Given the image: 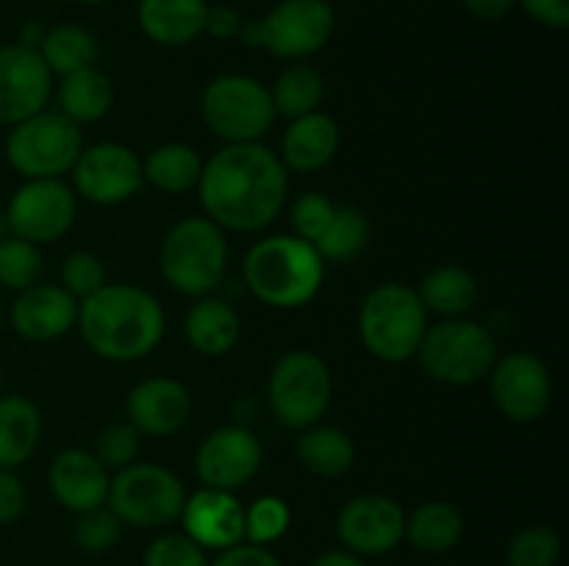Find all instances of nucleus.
<instances>
[{
    "instance_id": "obj_1",
    "label": "nucleus",
    "mask_w": 569,
    "mask_h": 566,
    "mask_svg": "<svg viewBox=\"0 0 569 566\" xmlns=\"http://www.w3.org/2000/svg\"><path fill=\"white\" fill-rule=\"evenodd\" d=\"M289 172L276 150L261 142L222 144L198 181L200 205L222 231L259 233L287 205Z\"/></svg>"
},
{
    "instance_id": "obj_2",
    "label": "nucleus",
    "mask_w": 569,
    "mask_h": 566,
    "mask_svg": "<svg viewBox=\"0 0 569 566\" xmlns=\"http://www.w3.org/2000/svg\"><path fill=\"white\" fill-rule=\"evenodd\" d=\"M78 331L98 358L142 361L161 344L167 316L159 297L133 283H106L78 305Z\"/></svg>"
},
{
    "instance_id": "obj_3",
    "label": "nucleus",
    "mask_w": 569,
    "mask_h": 566,
    "mask_svg": "<svg viewBox=\"0 0 569 566\" xmlns=\"http://www.w3.org/2000/svg\"><path fill=\"white\" fill-rule=\"evenodd\" d=\"M242 281L267 309L295 311L309 305L326 281V261L295 233L264 236L244 253Z\"/></svg>"
},
{
    "instance_id": "obj_4",
    "label": "nucleus",
    "mask_w": 569,
    "mask_h": 566,
    "mask_svg": "<svg viewBox=\"0 0 569 566\" xmlns=\"http://www.w3.org/2000/svg\"><path fill=\"white\" fill-rule=\"evenodd\" d=\"M428 311L409 283L387 281L365 294L359 305V338L372 358L403 364L417 355L428 331Z\"/></svg>"
},
{
    "instance_id": "obj_5",
    "label": "nucleus",
    "mask_w": 569,
    "mask_h": 566,
    "mask_svg": "<svg viewBox=\"0 0 569 566\" xmlns=\"http://www.w3.org/2000/svg\"><path fill=\"white\" fill-rule=\"evenodd\" d=\"M159 270L183 297H206L222 283L228 270V239L209 216H187L164 233Z\"/></svg>"
},
{
    "instance_id": "obj_6",
    "label": "nucleus",
    "mask_w": 569,
    "mask_h": 566,
    "mask_svg": "<svg viewBox=\"0 0 569 566\" xmlns=\"http://www.w3.org/2000/svg\"><path fill=\"white\" fill-rule=\"evenodd\" d=\"M415 358L431 381L445 386H472L492 372L500 355L487 325L470 316H453L428 325Z\"/></svg>"
},
{
    "instance_id": "obj_7",
    "label": "nucleus",
    "mask_w": 569,
    "mask_h": 566,
    "mask_svg": "<svg viewBox=\"0 0 569 566\" xmlns=\"http://www.w3.org/2000/svg\"><path fill=\"white\" fill-rule=\"evenodd\" d=\"M337 14L328 0H281L261 20L242 22L239 39L283 61H306L333 37Z\"/></svg>"
},
{
    "instance_id": "obj_8",
    "label": "nucleus",
    "mask_w": 569,
    "mask_h": 566,
    "mask_svg": "<svg viewBox=\"0 0 569 566\" xmlns=\"http://www.w3.org/2000/svg\"><path fill=\"white\" fill-rule=\"evenodd\" d=\"M333 400L331 366L315 350H289L276 361L267 381V403L287 431L322 422Z\"/></svg>"
},
{
    "instance_id": "obj_9",
    "label": "nucleus",
    "mask_w": 569,
    "mask_h": 566,
    "mask_svg": "<svg viewBox=\"0 0 569 566\" xmlns=\"http://www.w3.org/2000/svg\"><path fill=\"white\" fill-rule=\"evenodd\" d=\"M206 128L226 144L261 142L276 122L270 89L250 75L226 72L206 83L200 94Z\"/></svg>"
},
{
    "instance_id": "obj_10",
    "label": "nucleus",
    "mask_w": 569,
    "mask_h": 566,
    "mask_svg": "<svg viewBox=\"0 0 569 566\" xmlns=\"http://www.w3.org/2000/svg\"><path fill=\"white\" fill-rule=\"evenodd\" d=\"M6 161L26 181L33 178H64L76 166L83 150L81 125L67 120L61 111H39L9 128Z\"/></svg>"
},
{
    "instance_id": "obj_11",
    "label": "nucleus",
    "mask_w": 569,
    "mask_h": 566,
    "mask_svg": "<svg viewBox=\"0 0 569 566\" xmlns=\"http://www.w3.org/2000/svg\"><path fill=\"white\" fill-rule=\"evenodd\" d=\"M187 497V486L176 472L150 461H137L114 472L106 505L114 511L122 525L159 530L181 516Z\"/></svg>"
},
{
    "instance_id": "obj_12",
    "label": "nucleus",
    "mask_w": 569,
    "mask_h": 566,
    "mask_svg": "<svg viewBox=\"0 0 569 566\" xmlns=\"http://www.w3.org/2000/svg\"><path fill=\"white\" fill-rule=\"evenodd\" d=\"M3 211L9 216L11 236L42 247L76 225L78 194L64 178H33L11 194Z\"/></svg>"
},
{
    "instance_id": "obj_13",
    "label": "nucleus",
    "mask_w": 569,
    "mask_h": 566,
    "mask_svg": "<svg viewBox=\"0 0 569 566\" xmlns=\"http://www.w3.org/2000/svg\"><path fill=\"white\" fill-rule=\"evenodd\" d=\"M487 377L495 408L515 425H531L550 411L553 375L539 355L526 350L503 355Z\"/></svg>"
},
{
    "instance_id": "obj_14",
    "label": "nucleus",
    "mask_w": 569,
    "mask_h": 566,
    "mask_svg": "<svg viewBox=\"0 0 569 566\" xmlns=\"http://www.w3.org/2000/svg\"><path fill=\"white\" fill-rule=\"evenodd\" d=\"M76 194L92 205H120L144 186L142 159L128 144L98 142L83 148L70 172Z\"/></svg>"
},
{
    "instance_id": "obj_15",
    "label": "nucleus",
    "mask_w": 569,
    "mask_h": 566,
    "mask_svg": "<svg viewBox=\"0 0 569 566\" xmlns=\"http://www.w3.org/2000/svg\"><path fill=\"white\" fill-rule=\"evenodd\" d=\"M261 461H264V449L250 427L222 425L200 442L194 472L206 488L237 494L259 475Z\"/></svg>"
},
{
    "instance_id": "obj_16",
    "label": "nucleus",
    "mask_w": 569,
    "mask_h": 566,
    "mask_svg": "<svg viewBox=\"0 0 569 566\" xmlns=\"http://www.w3.org/2000/svg\"><path fill=\"white\" fill-rule=\"evenodd\" d=\"M406 511L387 494H359L337 516V536L359 558L383 555L403 542Z\"/></svg>"
},
{
    "instance_id": "obj_17",
    "label": "nucleus",
    "mask_w": 569,
    "mask_h": 566,
    "mask_svg": "<svg viewBox=\"0 0 569 566\" xmlns=\"http://www.w3.org/2000/svg\"><path fill=\"white\" fill-rule=\"evenodd\" d=\"M53 75L39 50L0 44V125H17L48 109Z\"/></svg>"
},
{
    "instance_id": "obj_18",
    "label": "nucleus",
    "mask_w": 569,
    "mask_h": 566,
    "mask_svg": "<svg viewBox=\"0 0 569 566\" xmlns=\"http://www.w3.org/2000/svg\"><path fill=\"white\" fill-rule=\"evenodd\" d=\"M126 416L142 436H172L192 416V394L176 377H144L128 394Z\"/></svg>"
},
{
    "instance_id": "obj_19",
    "label": "nucleus",
    "mask_w": 569,
    "mask_h": 566,
    "mask_svg": "<svg viewBox=\"0 0 569 566\" xmlns=\"http://www.w3.org/2000/svg\"><path fill=\"white\" fill-rule=\"evenodd\" d=\"M78 300L59 283H33L17 292L11 305V327L26 342H56L78 325Z\"/></svg>"
},
{
    "instance_id": "obj_20",
    "label": "nucleus",
    "mask_w": 569,
    "mask_h": 566,
    "mask_svg": "<svg viewBox=\"0 0 569 566\" xmlns=\"http://www.w3.org/2000/svg\"><path fill=\"white\" fill-rule=\"evenodd\" d=\"M178 519L183 533L203 549H228L244 542V505L233 492L220 488H200L187 497Z\"/></svg>"
},
{
    "instance_id": "obj_21",
    "label": "nucleus",
    "mask_w": 569,
    "mask_h": 566,
    "mask_svg": "<svg viewBox=\"0 0 569 566\" xmlns=\"http://www.w3.org/2000/svg\"><path fill=\"white\" fill-rule=\"evenodd\" d=\"M111 472L92 455V449H61L48 466V488L59 505L83 514L106 505Z\"/></svg>"
},
{
    "instance_id": "obj_22",
    "label": "nucleus",
    "mask_w": 569,
    "mask_h": 566,
    "mask_svg": "<svg viewBox=\"0 0 569 566\" xmlns=\"http://www.w3.org/2000/svg\"><path fill=\"white\" fill-rule=\"evenodd\" d=\"M339 144H342V131H339L337 120L328 117L326 111H311V114L289 120V128L283 131L281 139V164L287 172H320L337 159Z\"/></svg>"
},
{
    "instance_id": "obj_23",
    "label": "nucleus",
    "mask_w": 569,
    "mask_h": 566,
    "mask_svg": "<svg viewBox=\"0 0 569 566\" xmlns=\"http://www.w3.org/2000/svg\"><path fill=\"white\" fill-rule=\"evenodd\" d=\"M206 0H139L137 26L161 48H183L203 37Z\"/></svg>"
},
{
    "instance_id": "obj_24",
    "label": "nucleus",
    "mask_w": 569,
    "mask_h": 566,
    "mask_svg": "<svg viewBox=\"0 0 569 566\" xmlns=\"http://www.w3.org/2000/svg\"><path fill=\"white\" fill-rule=\"evenodd\" d=\"M183 336L192 344L194 353L206 358H222L231 353L242 336V320L237 309L226 300L206 294L192 303V309L183 316Z\"/></svg>"
},
{
    "instance_id": "obj_25",
    "label": "nucleus",
    "mask_w": 569,
    "mask_h": 566,
    "mask_svg": "<svg viewBox=\"0 0 569 566\" xmlns=\"http://www.w3.org/2000/svg\"><path fill=\"white\" fill-rule=\"evenodd\" d=\"M42 411L26 394H0V469H20L39 447Z\"/></svg>"
},
{
    "instance_id": "obj_26",
    "label": "nucleus",
    "mask_w": 569,
    "mask_h": 566,
    "mask_svg": "<svg viewBox=\"0 0 569 566\" xmlns=\"http://www.w3.org/2000/svg\"><path fill=\"white\" fill-rule=\"evenodd\" d=\"M298 442H295V455H298L300 466L309 475L326 477V481H337V477L348 475L356 464V444L342 427L337 425H317L298 431Z\"/></svg>"
},
{
    "instance_id": "obj_27",
    "label": "nucleus",
    "mask_w": 569,
    "mask_h": 566,
    "mask_svg": "<svg viewBox=\"0 0 569 566\" xmlns=\"http://www.w3.org/2000/svg\"><path fill=\"white\" fill-rule=\"evenodd\" d=\"M476 275L459 264H445L428 272L417 286V297L426 305L428 316L437 314L439 320H453V316H467L478 303Z\"/></svg>"
},
{
    "instance_id": "obj_28",
    "label": "nucleus",
    "mask_w": 569,
    "mask_h": 566,
    "mask_svg": "<svg viewBox=\"0 0 569 566\" xmlns=\"http://www.w3.org/2000/svg\"><path fill=\"white\" fill-rule=\"evenodd\" d=\"M114 105V83L98 64L70 72L59 83V109L76 125L103 120Z\"/></svg>"
},
{
    "instance_id": "obj_29",
    "label": "nucleus",
    "mask_w": 569,
    "mask_h": 566,
    "mask_svg": "<svg viewBox=\"0 0 569 566\" xmlns=\"http://www.w3.org/2000/svg\"><path fill=\"white\" fill-rule=\"evenodd\" d=\"M465 536V516L459 505L448 499H428L406 514L403 538H409L420 553L442 555L453 549Z\"/></svg>"
},
{
    "instance_id": "obj_30",
    "label": "nucleus",
    "mask_w": 569,
    "mask_h": 566,
    "mask_svg": "<svg viewBox=\"0 0 569 566\" xmlns=\"http://www.w3.org/2000/svg\"><path fill=\"white\" fill-rule=\"evenodd\" d=\"M203 159L187 142H164L142 159L144 183L164 194H187L198 189Z\"/></svg>"
},
{
    "instance_id": "obj_31",
    "label": "nucleus",
    "mask_w": 569,
    "mask_h": 566,
    "mask_svg": "<svg viewBox=\"0 0 569 566\" xmlns=\"http://www.w3.org/2000/svg\"><path fill=\"white\" fill-rule=\"evenodd\" d=\"M98 39L92 37V31H87L83 26H76V22L48 28V33L42 39V48H39V55L48 64L50 75L59 78L94 67L98 64Z\"/></svg>"
},
{
    "instance_id": "obj_32",
    "label": "nucleus",
    "mask_w": 569,
    "mask_h": 566,
    "mask_svg": "<svg viewBox=\"0 0 569 566\" xmlns=\"http://www.w3.org/2000/svg\"><path fill=\"white\" fill-rule=\"evenodd\" d=\"M270 98L278 117L298 120L311 111H320L322 98H326V78L320 75L317 67L295 61L276 78V83L270 87Z\"/></svg>"
},
{
    "instance_id": "obj_33",
    "label": "nucleus",
    "mask_w": 569,
    "mask_h": 566,
    "mask_svg": "<svg viewBox=\"0 0 569 566\" xmlns=\"http://www.w3.org/2000/svg\"><path fill=\"white\" fill-rule=\"evenodd\" d=\"M370 242V220L359 205H337L326 233L315 242L320 259L331 264L353 261Z\"/></svg>"
},
{
    "instance_id": "obj_34",
    "label": "nucleus",
    "mask_w": 569,
    "mask_h": 566,
    "mask_svg": "<svg viewBox=\"0 0 569 566\" xmlns=\"http://www.w3.org/2000/svg\"><path fill=\"white\" fill-rule=\"evenodd\" d=\"M42 272L44 259L37 244L20 236L0 239V286L22 292L42 281Z\"/></svg>"
},
{
    "instance_id": "obj_35",
    "label": "nucleus",
    "mask_w": 569,
    "mask_h": 566,
    "mask_svg": "<svg viewBox=\"0 0 569 566\" xmlns=\"http://www.w3.org/2000/svg\"><path fill=\"white\" fill-rule=\"evenodd\" d=\"M561 558V538L548 525H528L517 533L506 549L509 566H556Z\"/></svg>"
},
{
    "instance_id": "obj_36",
    "label": "nucleus",
    "mask_w": 569,
    "mask_h": 566,
    "mask_svg": "<svg viewBox=\"0 0 569 566\" xmlns=\"http://www.w3.org/2000/svg\"><path fill=\"white\" fill-rule=\"evenodd\" d=\"M289 525H292V511L276 494H264L244 508V542L250 544L267 547L278 542L289 530Z\"/></svg>"
},
{
    "instance_id": "obj_37",
    "label": "nucleus",
    "mask_w": 569,
    "mask_h": 566,
    "mask_svg": "<svg viewBox=\"0 0 569 566\" xmlns=\"http://www.w3.org/2000/svg\"><path fill=\"white\" fill-rule=\"evenodd\" d=\"M139 453H142V433L131 425V422H111L103 431L94 436L92 455L106 466L109 472H120L126 466L137 464Z\"/></svg>"
},
{
    "instance_id": "obj_38",
    "label": "nucleus",
    "mask_w": 569,
    "mask_h": 566,
    "mask_svg": "<svg viewBox=\"0 0 569 566\" xmlns=\"http://www.w3.org/2000/svg\"><path fill=\"white\" fill-rule=\"evenodd\" d=\"M122 522L117 519L114 511L109 505H100V508L83 511V514H76V525H72V538H76L78 547L83 553H109L122 536Z\"/></svg>"
},
{
    "instance_id": "obj_39",
    "label": "nucleus",
    "mask_w": 569,
    "mask_h": 566,
    "mask_svg": "<svg viewBox=\"0 0 569 566\" xmlns=\"http://www.w3.org/2000/svg\"><path fill=\"white\" fill-rule=\"evenodd\" d=\"M106 283H109V272H106L100 255H94L92 250H72L64 259V264H61L59 286L70 292L78 303L100 292Z\"/></svg>"
},
{
    "instance_id": "obj_40",
    "label": "nucleus",
    "mask_w": 569,
    "mask_h": 566,
    "mask_svg": "<svg viewBox=\"0 0 569 566\" xmlns=\"http://www.w3.org/2000/svg\"><path fill=\"white\" fill-rule=\"evenodd\" d=\"M337 203H333L328 194L322 192H306L289 209V222H292L295 236L306 239L309 244H315L317 239L326 233L328 222H331Z\"/></svg>"
},
{
    "instance_id": "obj_41",
    "label": "nucleus",
    "mask_w": 569,
    "mask_h": 566,
    "mask_svg": "<svg viewBox=\"0 0 569 566\" xmlns=\"http://www.w3.org/2000/svg\"><path fill=\"white\" fill-rule=\"evenodd\" d=\"M144 566H209V558L187 533H164L144 549Z\"/></svg>"
},
{
    "instance_id": "obj_42",
    "label": "nucleus",
    "mask_w": 569,
    "mask_h": 566,
    "mask_svg": "<svg viewBox=\"0 0 569 566\" xmlns=\"http://www.w3.org/2000/svg\"><path fill=\"white\" fill-rule=\"evenodd\" d=\"M28 492L17 469H0V525H14L26 514Z\"/></svg>"
},
{
    "instance_id": "obj_43",
    "label": "nucleus",
    "mask_w": 569,
    "mask_h": 566,
    "mask_svg": "<svg viewBox=\"0 0 569 566\" xmlns=\"http://www.w3.org/2000/svg\"><path fill=\"white\" fill-rule=\"evenodd\" d=\"M209 566H283L281 560L276 558V553H270L261 544H250V542H239L233 547L220 549L214 560Z\"/></svg>"
},
{
    "instance_id": "obj_44",
    "label": "nucleus",
    "mask_w": 569,
    "mask_h": 566,
    "mask_svg": "<svg viewBox=\"0 0 569 566\" xmlns=\"http://www.w3.org/2000/svg\"><path fill=\"white\" fill-rule=\"evenodd\" d=\"M533 22L553 31H565L569 26V0H517Z\"/></svg>"
},
{
    "instance_id": "obj_45",
    "label": "nucleus",
    "mask_w": 569,
    "mask_h": 566,
    "mask_svg": "<svg viewBox=\"0 0 569 566\" xmlns=\"http://www.w3.org/2000/svg\"><path fill=\"white\" fill-rule=\"evenodd\" d=\"M242 14H239L233 6H209L206 11V26L203 33L220 39V42H228V39H237L239 31H242Z\"/></svg>"
},
{
    "instance_id": "obj_46",
    "label": "nucleus",
    "mask_w": 569,
    "mask_h": 566,
    "mask_svg": "<svg viewBox=\"0 0 569 566\" xmlns=\"http://www.w3.org/2000/svg\"><path fill=\"white\" fill-rule=\"evenodd\" d=\"M461 3H465L467 14L483 22L503 20L517 9V0H461Z\"/></svg>"
},
{
    "instance_id": "obj_47",
    "label": "nucleus",
    "mask_w": 569,
    "mask_h": 566,
    "mask_svg": "<svg viewBox=\"0 0 569 566\" xmlns=\"http://www.w3.org/2000/svg\"><path fill=\"white\" fill-rule=\"evenodd\" d=\"M44 33H48V28H44L39 20L22 22L20 33H17V44H22V48H28V50H39L42 48Z\"/></svg>"
},
{
    "instance_id": "obj_48",
    "label": "nucleus",
    "mask_w": 569,
    "mask_h": 566,
    "mask_svg": "<svg viewBox=\"0 0 569 566\" xmlns=\"http://www.w3.org/2000/svg\"><path fill=\"white\" fill-rule=\"evenodd\" d=\"M311 566H367L365 558L348 553V549H328V553L317 555V560Z\"/></svg>"
},
{
    "instance_id": "obj_49",
    "label": "nucleus",
    "mask_w": 569,
    "mask_h": 566,
    "mask_svg": "<svg viewBox=\"0 0 569 566\" xmlns=\"http://www.w3.org/2000/svg\"><path fill=\"white\" fill-rule=\"evenodd\" d=\"M11 236V228H9V216H6V211H0V239Z\"/></svg>"
},
{
    "instance_id": "obj_50",
    "label": "nucleus",
    "mask_w": 569,
    "mask_h": 566,
    "mask_svg": "<svg viewBox=\"0 0 569 566\" xmlns=\"http://www.w3.org/2000/svg\"><path fill=\"white\" fill-rule=\"evenodd\" d=\"M78 3H83V6H100V3H106V0H78Z\"/></svg>"
},
{
    "instance_id": "obj_51",
    "label": "nucleus",
    "mask_w": 569,
    "mask_h": 566,
    "mask_svg": "<svg viewBox=\"0 0 569 566\" xmlns=\"http://www.w3.org/2000/svg\"><path fill=\"white\" fill-rule=\"evenodd\" d=\"M3 383H6L3 381V370H0V394H3Z\"/></svg>"
},
{
    "instance_id": "obj_52",
    "label": "nucleus",
    "mask_w": 569,
    "mask_h": 566,
    "mask_svg": "<svg viewBox=\"0 0 569 566\" xmlns=\"http://www.w3.org/2000/svg\"><path fill=\"white\" fill-rule=\"evenodd\" d=\"M0 325H3V303H0Z\"/></svg>"
}]
</instances>
